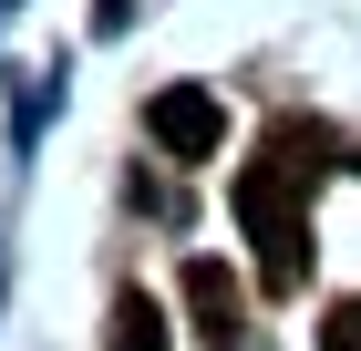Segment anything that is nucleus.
I'll use <instances>...</instances> for the list:
<instances>
[{"mask_svg": "<svg viewBox=\"0 0 361 351\" xmlns=\"http://www.w3.org/2000/svg\"><path fill=\"white\" fill-rule=\"evenodd\" d=\"M186 310H196V341H248V290L227 279V258H186Z\"/></svg>", "mask_w": 361, "mask_h": 351, "instance_id": "7ed1b4c3", "label": "nucleus"}, {"mask_svg": "<svg viewBox=\"0 0 361 351\" xmlns=\"http://www.w3.org/2000/svg\"><path fill=\"white\" fill-rule=\"evenodd\" d=\"M145 135L166 145L176 165H196V155H217V145H227V114H217L207 83H166V93L145 104Z\"/></svg>", "mask_w": 361, "mask_h": 351, "instance_id": "f03ea898", "label": "nucleus"}, {"mask_svg": "<svg viewBox=\"0 0 361 351\" xmlns=\"http://www.w3.org/2000/svg\"><path fill=\"white\" fill-rule=\"evenodd\" d=\"M351 176H361V155H351Z\"/></svg>", "mask_w": 361, "mask_h": 351, "instance_id": "423d86ee", "label": "nucleus"}, {"mask_svg": "<svg viewBox=\"0 0 361 351\" xmlns=\"http://www.w3.org/2000/svg\"><path fill=\"white\" fill-rule=\"evenodd\" d=\"M104 351H176V341H166V310H155V290H124V299H114Z\"/></svg>", "mask_w": 361, "mask_h": 351, "instance_id": "20e7f679", "label": "nucleus"}, {"mask_svg": "<svg viewBox=\"0 0 361 351\" xmlns=\"http://www.w3.org/2000/svg\"><path fill=\"white\" fill-rule=\"evenodd\" d=\"M331 165H351L331 124L279 114L269 135H258V165L238 176V227H248V248H258V279H269V299H289V290L310 279V186H320Z\"/></svg>", "mask_w": 361, "mask_h": 351, "instance_id": "f257e3e1", "label": "nucleus"}, {"mask_svg": "<svg viewBox=\"0 0 361 351\" xmlns=\"http://www.w3.org/2000/svg\"><path fill=\"white\" fill-rule=\"evenodd\" d=\"M320 351H361V299H331V321H320Z\"/></svg>", "mask_w": 361, "mask_h": 351, "instance_id": "39448f33", "label": "nucleus"}]
</instances>
